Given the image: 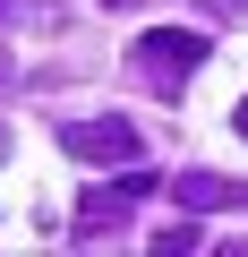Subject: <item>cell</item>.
Segmentation results:
<instances>
[{
  "instance_id": "8992f818",
  "label": "cell",
  "mask_w": 248,
  "mask_h": 257,
  "mask_svg": "<svg viewBox=\"0 0 248 257\" xmlns=\"http://www.w3.org/2000/svg\"><path fill=\"white\" fill-rule=\"evenodd\" d=\"M231 128H239V138H248V94H239V111H231Z\"/></svg>"
},
{
  "instance_id": "5b68a950",
  "label": "cell",
  "mask_w": 248,
  "mask_h": 257,
  "mask_svg": "<svg viewBox=\"0 0 248 257\" xmlns=\"http://www.w3.org/2000/svg\"><path fill=\"white\" fill-rule=\"evenodd\" d=\"M188 248H197V223H188V206H180V223L154 231V257H188Z\"/></svg>"
},
{
  "instance_id": "277c9868",
  "label": "cell",
  "mask_w": 248,
  "mask_h": 257,
  "mask_svg": "<svg viewBox=\"0 0 248 257\" xmlns=\"http://www.w3.org/2000/svg\"><path fill=\"white\" fill-rule=\"evenodd\" d=\"M171 197L188 214H231V206H248V180H231V172H180Z\"/></svg>"
},
{
  "instance_id": "6da1fadb",
  "label": "cell",
  "mask_w": 248,
  "mask_h": 257,
  "mask_svg": "<svg viewBox=\"0 0 248 257\" xmlns=\"http://www.w3.org/2000/svg\"><path fill=\"white\" fill-rule=\"evenodd\" d=\"M137 77L154 86V94H180L197 69H205V35H188V26H154V35H137Z\"/></svg>"
},
{
  "instance_id": "52a82bcc",
  "label": "cell",
  "mask_w": 248,
  "mask_h": 257,
  "mask_svg": "<svg viewBox=\"0 0 248 257\" xmlns=\"http://www.w3.org/2000/svg\"><path fill=\"white\" fill-rule=\"evenodd\" d=\"M0 163H9V128H0Z\"/></svg>"
},
{
  "instance_id": "3957f363",
  "label": "cell",
  "mask_w": 248,
  "mask_h": 257,
  "mask_svg": "<svg viewBox=\"0 0 248 257\" xmlns=\"http://www.w3.org/2000/svg\"><path fill=\"white\" fill-rule=\"evenodd\" d=\"M60 146H69L77 163H137V155H146L137 120H120V111H94V120H69V128H60Z\"/></svg>"
},
{
  "instance_id": "9c48e42d",
  "label": "cell",
  "mask_w": 248,
  "mask_h": 257,
  "mask_svg": "<svg viewBox=\"0 0 248 257\" xmlns=\"http://www.w3.org/2000/svg\"><path fill=\"white\" fill-rule=\"evenodd\" d=\"M9 9H18V0H0V18H9Z\"/></svg>"
},
{
  "instance_id": "7a4b0ae2",
  "label": "cell",
  "mask_w": 248,
  "mask_h": 257,
  "mask_svg": "<svg viewBox=\"0 0 248 257\" xmlns=\"http://www.w3.org/2000/svg\"><path fill=\"white\" fill-rule=\"evenodd\" d=\"M154 189H163L154 172L120 163V180H103V189H86V197H77V223H69V231H77V240H103V231H129V206H137V197H154Z\"/></svg>"
},
{
  "instance_id": "30bf717a",
  "label": "cell",
  "mask_w": 248,
  "mask_h": 257,
  "mask_svg": "<svg viewBox=\"0 0 248 257\" xmlns=\"http://www.w3.org/2000/svg\"><path fill=\"white\" fill-rule=\"evenodd\" d=\"M239 9H248V0H239Z\"/></svg>"
},
{
  "instance_id": "ba28073f",
  "label": "cell",
  "mask_w": 248,
  "mask_h": 257,
  "mask_svg": "<svg viewBox=\"0 0 248 257\" xmlns=\"http://www.w3.org/2000/svg\"><path fill=\"white\" fill-rule=\"evenodd\" d=\"M103 9H129V0H103Z\"/></svg>"
}]
</instances>
